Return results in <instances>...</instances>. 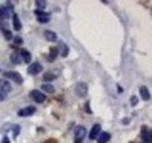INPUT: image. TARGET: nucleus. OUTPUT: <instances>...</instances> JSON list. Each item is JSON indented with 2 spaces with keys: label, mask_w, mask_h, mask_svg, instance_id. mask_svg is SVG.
<instances>
[{
  "label": "nucleus",
  "mask_w": 152,
  "mask_h": 143,
  "mask_svg": "<svg viewBox=\"0 0 152 143\" xmlns=\"http://www.w3.org/2000/svg\"><path fill=\"white\" fill-rule=\"evenodd\" d=\"M4 77L5 79H8V80H13L18 85H21L23 82L22 76L20 75L19 73H17V72H5L4 73Z\"/></svg>",
  "instance_id": "nucleus-1"
},
{
  "label": "nucleus",
  "mask_w": 152,
  "mask_h": 143,
  "mask_svg": "<svg viewBox=\"0 0 152 143\" xmlns=\"http://www.w3.org/2000/svg\"><path fill=\"white\" fill-rule=\"evenodd\" d=\"M87 135V129L82 125L77 127L75 130V140H74V143H83V140Z\"/></svg>",
  "instance_id": "nucleus-2"
},
{
  "label": "nucleus",
  "mask_w": 152,
  "mask_h": 143,
  "mask_svg": "<svg viewBox=\"0 0 152 143\" xmlns=\"http://www.w3.org/2000/svg\"><path fill=\"white\" fill-rule=\"evenodd\" d=\"M75 94L78 97H86L88 94V86L84 82H78L75 86Z\"/></svg>",
  "instance_id": "nucleus-3"
},
{
  "label": "nucleus",
  "mask_w": 152,
  "mask_h": 143,
  "mask_svg": "<svg viewBox=\"0 0 152 143\" xmlns=\"http://www.w3.org/2000/svg\"><path fill=\"white\" fill-rule=\"evenodd\" d=\"M140 137L143 143H152L151 130L148 128V125H143L140 130Z\"/></svg>",
  "instance_id": "nucleus-4"
},
{
  "label": "nucleus",
  "mask_w": 152,
  "mask_h": 143,
  "mask_svg": "<svg viewBox=\"0 0 152 143\" xmlns=\"http://www.w3.org/2000/svg\"><path fill=\"white\" fill-rule=\"evenodd\" d=\"M42 71H43V67H42L41 63H39V62H33V63H31V65L28 66V68H27L28 74H29V75H33V76L40 74Z\"/></svg>",
  "instance_id": "nucleus-5"
},
{
  "label": "nucleus",
  "mask_w": 152,
  "mask_h": 143,
  "mask_svg": "<svg viewBox=\"0 0 152 143\" xmlns=\"http://www.w3.org/2000/svg\"><path fill=\"white\" fill-rule=\"evenodd\" d=\"M29 96L37 102V103H43L46 101V96L43 93H41L40 90H32L29 93Z\"/></svg>",
  "instance_id": "nucleus-6"
},
{
  "label": "nucleus",
  "mask_w": 152,
  "mask_h": 143,
  "mask_svg": "<svg viewBox=\"0 0 152 143\" xmlns=\"http://www.w3.org/2000/svg\"><path fill=\"white\" fill-rule=\"evenodd\" d=\"M37 111V108L33 106H28L26 108H21L18 111V116L20 117H27V116H32L34 113Z\"/></svg>",
  "instance_id": "nucleus-7"
},
{
  "label": "nucleus",
  "mask_w": 152,
  "mask_h": 143,
  "mask_svg": "<svg viewBox=\"0 0 152 143\" xmlns=\"http://www.w3.org/2000/svg\"><path fill=\"white\" fill-rule=\"evenodd\" d=\"M0 90L4 91V93H10L12 90V86L8 80H5V79H0Z\"/></svg>",
  "instance_id": "nucleus-8"
},
{
  "label": "nucleus",
  "mask_w": 152,
  "mask_h": 143,
  "mask_svg": "<svg viewBox=\"0 0 152 143\" xmlns=\"http://www.w3.org/2000/svg\"><path fill=\"white\" fill-rule=\"evenodd\" d=\"M20 57H21V60L25 63H29L32 61V54H31L29 51H27V49H21L20 51Z\"/></svg>",
  "instance_id": "nucleus-9"
},
{
  "label": "nucleus",
  "mask_w": 152,
  "mask_h": 143,
  "mask_svg": "<svg viewBox=\"0 0 152 143\" xmlns=\"http://www.w3.org/2000/svg\"><path fill=\"white\" fill-rule=\"evenodd\" d=\"M99 131H101V125H98V123L94 125V127H93V128H91V130H90L89 139H90V140H96V139H97V136L99 135Z\"/></svg>",
  "instance_id": "nucleus-10"
},
{
  "label": "nucleus",
  "mask_w": 152,
  "mask_h": 143,
  "mask_svg": "<svg viewBox=\"0 0 152 143\" xmlns=\"http://www.w3.org/2000/svg\"><path fill=\"white\" fill-rule=\"evenodd\" d=\"M43 35L46 38V40H48V41H50V42H55L57 40L56 33L53 32V31H49V29L45 31V32H43Z\"/></svg>",
  "instance_id": "nucleus-11"
},
{
  "label": "nucleus",
  "mask_w": 152,
  "mask_h": 143,
  "mask_svg": "<svg viewBox=\"0 0 152 143\" xmlns=\"http://www.w3.org/2000/svg\"><path fill=\"white\" fill-rule=\"evenodd\" d=\"M110 140V134L107 131L99 133V135L97 136V143H108Z\"/></svg>",
  "instance_id": "nucleus-12"
},
{
  "label": "nucleus",
  "mask_w": 152,
  "mask_h": 143,
  "mask_svg": "<svg viewBox=\"0 0 152 143\" xmlns=\"http://www.w3.org/2000/svg\"><path fill=\"white\" fill-rule=\"evenodd\" d=\"M57 55H58V48L57 47H52L49 49V54H48V57L47 59H48L49 62H53L57 57Z\"/></svg>",
  "instance_id": "nucleus-13"
},
{
  "label": "nucleus",
  "mask_w": 152,
  "mask_h": 143,
  "mask_svg": "<svg viewBox=\"0 0 152 143\" xmlns=\"http://www.w3.org/2000/svg\"><path fill=\"white\" fill-rule=\"evenodd\" d=\"M139 93H140V96H142V99H143L144 101H149V100H150L151 96H150V91L148 89V87H145V86L140 87Z\"/></svg>",
  "instance_id": "nucleus-14"
},
{
  "label": "nucleus",
  "mask_w": 152,
  "mask_h": 143,
  "mask_svg": "<svg viewBox=\"0 0 152 143\" xmlns=\"http://www.w3.org/2000/svg\"><path fill=\"white\" fill-rule=\"evenodd\" d=\"M13 28H14L15 31H20V29L22 28V25H21V22H20V19L17 13H13Z\"/></svg>",
  "instance_id": "nucleus-15"
},
{
  "label": "nucleus",
  "mask_w": 152,
  "mask_h": 143,
  "mask_svg": "<svg viewBox=\"0 0 152 143\" xmlns=\"http://www.w3.org/2000/svg\"><path fill=\"white\" fill-rule=\"evenodd\" d=\"M57 77L56 73H53V72H46L43 74V80L45 81H54Z\"/></svg>",
  "instance_id": "nucleus-16"
},
{
  "label": "nucleus",
  "mask_w": 152,
  "mask_h": 143,
  "mask_svg": "<svg viewBox=\"0 0 152 143\" xmlns=\"http://www.w3.org/2000/svg\"><path fill=\"white\" fill-rule=\"evenodd\" d=\"M11 62L13 63V65H19L20 63V60H21V57H20V54L17 53V52H14V53L11 54Z\"/></svg>",
  "instance_id": "nucleus-17"
},
{
  "label": "nucleus",
  "mask_w": 152,
  "mask_h": 143,
  "mask_svg": "<svg viewBox=\"0 0 152 143\" xmlns=\"http://www.w3.org/2000/svg\"><path fill=\"white\" fill-rule=\"evenodd\" d=\"M41 89H43V91L49 93V94H52V93L55 91L54 86H52V85H49V83H45V85H42V86H41Z\"/></svg>",
  "instance_id": "nucleus-18"
},
{
  "label": "nucleus",
  "mask_w": 152,
  "mask_h": 143,
  "mask_svg": "<svg viewBox=\"0 0 152 143\" xmlns=\"http://www.w3.org/2000/svg\"><path fill=\"white\" fill-rule=\"evenodd\" d=\"M34 14H35L38 18H41V17H49V13H47V12H43V11H40V10H37V11H34Z\"/></svg>",
  "instance_id": "nucleus-19"
},
{
  "label": "nucleus",
  "mask_w": 152,
  "mask_h": 143,
  "mask_svg": "<svg viewBox=\"0 0 152 143\" xmlns=\"http://www.w3.org/2000/svg\"><path fill=\"white\" fill-rule=\"evenodd\" d=\"M62 47H63V49H62V52H61V55H62L63 57H67V56H68V53H69V47H68L67 45H64V43H62Z\"/></svg>",
  "instance_id": "nucleus-20"
},
{
  "label": "nucleus",
  "mask_w": 152,
  "mask_h": 143,
  "mask_svg": "<svg viewBox=\"0 0 152 143\" xmlns=\"http://www.w3.org/2000/svg\"><path fill=\"white\" fill-rule=\"evenodd\" d=\"M1 29H2V33H4V36H5L6 40H11V39H12V33H11V31L5 29V28H1Z\"/></svg>",
  "instance_id": "nucleus-21"
},
{
  "label": "nucleus",
  "mask_w": 152,
  "mask_h": 143,
  "mask_svg": "<svg viewBox=\"0 0 152 143\" xmlns=\"http://www.w3.org/2000/svg\"><path fill=\"white\" fill-rule=\"evenodd\" d=\"M12 131H13V136H14V137H17V136L19 135V133H20V125H13V128H12Z\"/></svg>",
  "instance_id": "nucleus-22"
},
{
  "label": "nucleus",
  "mask_w": 152,
  "mask_h": 143,
  "mask_svg": "<svg viewBox=\"0 0 152 143\" xmlns=\"http://www.w3.org/2000/svg\"><path fill=\"white\" fill-rule=\"evenodd\" d=\"M10 18V14L6 13L1 7H0V19H8Z\"/></svg>",
  "instance_id": "nucleus-23"
},
{
  "label": "nucleus",
  "mask_w": 152,
  "mask_h": 143,
  "mask_svg": "<svg viewBox=\"0 0 152 143\" xmlns=\"http://www.w3.org/2000/svg\"><path fill=\"white\" fill-rule=\"evenodd\" d=\"M35 4H37V6H38L39 8H45L47 2H46V1H41V0H37Z\"/></svg>",
  "instance_id": "nucleus-24"
},
{
  "label": "nucleus",
  "mask_w": 152,
  "mask_h": 143,
  "mask_svg": "<svg viewBox=\"0 0 152 143\" xmlns=\"http://www.w3.org/2000/svg\"><path fill=\"white\" fill-rule=\"evenodd\" d=\"M37 19H38L39 22H41V24H46V22H48L50 20L49 17H41V18H37Z\"/></svg>",
  "instance_id": "nucleus-25"
},
{
  "label": "nucleus",
  "mask_w": 152,
  "mask_h": 143,
  "mask_svg": "<svg viewBox=\"0 0 152 143\" xmlns=\"http://www.w3.org/2000/svg\"><path fill=\"white\" fill-rule=\"evenodd\" d=\"M130 101H131V106H132V107L137 106V103H138V99H137V96H131Z\"/></svg>",
  "instance_id": "nucleus-26"
},
{
  "label": "nucleus",
  "mask_w": 152,
  "mask_h": 143,
  "mask_svg": "<svg viewBox=\"0 0 152 143\" xmlns=\"http://www.w3.org/2000/svg\"><path fill=\"white\" fill-rule=\"evenodd\" d=\"M13 40H14V43H17V45H21V43L23 42L22 38H20V36H15V38H13Z\"/></svg>",
  "instance_id": "nucleus-27"
},
{
  "label": "nucleus",
  "mask_w": 152,
  "mask_h": 143,
  "mask_svg": "<svg viewBox=\"0 0 152 143\" xmlns=\"http://www.w3.org/2000/svg\"><path fill=\"white\" fill-rule=\"evenodd\" d=\"M89 105H90V102H89V101H87V102H86V111H87L88 114H91L93 111H91V109L89 108Z\"/></svg>",
  "instance_id": "nucleus-28"
},
{
  "label": "nucleus",
  "mask_w": 152,
  "mask_h": 143,
  "mask_svg": "<svg viewBox=\"0 0 152 143\" xmlns=\"http://www.w3.org/2000/svg\"><path fill=\"white\" fill-rule=\"evenodd\" d=\"M0 143H11V141H10L8 136H7V135H5V136L2 137V140H1V142Z\"/></svg>",
  "instance_id": "nucleus-29"
},
{
  "label": "nucleus",
  "mask_w": 152,
  "mask_h": 143,
  "mask_svg": "<svg viewBox=\"0 0 152 143\" xmlns=\"http://www.w3.org/2000/svg\"><path fill=\"white\" fill-rule=\"evenodd\" d=\"M5 99H6V93H4V91H1V90H0V102H1V101H4Z\"/></svg>",
  "instance_id": "nucleus-30"
},
{
  "label": "nucleus",
  "mask_w": 152,
  "mask_h": 143,
  "mask_svg": "<svg viewBox=\"0 0 152 143\" xmlns=\"http://www.w3.org/2000/svg\"><path fill=\"white\" fill-rule=\"evenodd\" d=\"M46 143H57V142L55 141V140H48V141H47Z\"/></svg>",
  "instance_id": "nucleus-31"
},
{
  "label": "nucleus",
  "mask_w": 152,
  "mask_h": 143,
  "mask_svg": "<svg viewBox=\"0 0 152 143\" xmlns=\"http://www.w3.org/2000/svg\"><path fill=\"white\" fill-rule=\"evenodd\" d=\"M123 123H129V120H123Z\"/></svg>",
  "instance_id": "nucleus-32"
},
{
  "label": "nucleus",
  "mask_w": 152,
  "mask_h": 143,
  "mask_svg": "<svg viewBox=\"0 0 152 143\" xmlns=\"http://www.w3.org/2000/svg\"><path fill=\"white\" fill-rule=\"evenodd\" d=\"M0 71H1V69H0Z\"/></svg>",
  "instance_id": "nucleus-33"
}]
</instances>
